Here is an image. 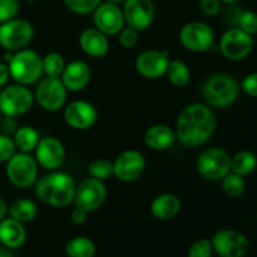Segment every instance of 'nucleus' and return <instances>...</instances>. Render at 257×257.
I'll return each mask as SVG.
<instances>
[{
	"label": "nucleus",
	"mask_w": 257,
	"mask_h": 257,
	"mask_svg": "<svg viewBox=\"0 0 257 257\" xmlns=\"http://www.w3.org/2000/svg\"><path fill=\"white\" fill-rule=\"evenodd\" d=\"M213 253L220 257H245L250 250V242L242 232L223 228L211 237Z\"/></svg>",
	"instance_id": "12"
},
{
	"label": "nucleus",
	"mask_w": 257,
	"mask_h": 257,
	"mask_svg": "<svg viewBox=\"0 0 257 257\" xmlns=\"http://www.w3.org/2000/svg\"><path fill=\"white\" fill-rule=\"evenodd\" d=\"M77 182L69 173L50 171L34 183L35 196L50 207H67L74 201Z\"/></svg>",
	"instance_id": "2"
},
{
	"label": "nucleus",
	"mask_w": 257,
	"mask_h": 257,
	"mask_svg": "<svg viewBox=\"0 0 257 257\" xmlns=\"http://www.w3.org/2000/svg\"><path fill=\"white\" fill-rule=\"evenodd\" d=\"M10 79L9 67L5 62H0V89L7 85L8 80Z\"/></svg>",
	"instance_id": "44"
},
{
	"label": "nucleus",
	"mask_w": 257,
	"mask_h": 257,
	"mask_svg": "<svg viewBox=\"0 0 257 257\" xmlns=\"http://www.w3.org/2000/svg\"><path fill=\"white\" fill-rule=\"evenodd\" d=\"M17 152L13 137L0 133V163H7Z\"/></svg>",
	"instance_id": "38"
},
{
	"label": "nucleus",
	"mask_w": 257,
	"mask_h": 257,
	"mask_svg": "<svg viewBox=\"0 0 257 257\" xmlns=\"http://www.w3.org/2000/svg\"><path fill=\"white\" fill-rule=\"evenodd\" d=\"M63 118L73 130L85 131L97 123L98 110L92 103L87 100H73L64 105Z\"/></svg>",
	"instance_id": "19"
},
{
	"label": "nucleus",
	"mask_w": 257,
	"mask_h": 257,
	"mask_svg": "<svg viewBox=\"0 0 257 257\" xmlns=\"http://www.w3.org/2000/svg\"><path fill=\"white\" fill-rule=\"evenodd\" d=\"M242 13V9H240L238 7H236V4L228 5L226 8L225 13H223V18H225L226 23L232 27H237L238 19H240V15Z\"/></svg>",
	"instance_id": "42"
},
{
	"label": "nucleus",
	"mask_w": 257,
	"mask_h": 257,
	"mask_svg": "<svg viewBox=\"0 0 257 257\" xmlns=\"http://www.w3.org/2000/svg\"><path fill=\"white\" fill-rule=\"evenodd\" d=\"M93 23H94V28L104 33L107 37L118 35L120 30L125 27L122 8L108 2H102L93 12Z\"/></svg>",
	"instance_id": "16"
},
{
	"label": "nucleus",
	"mask_w": 257,
	"mask_h": 257,
	"mask_svg": "<svg viewBox=\"0 0 257 257\" xmlns=\"http://www.w3.org/2000/svg\"><path fill=\"white\" fill-rule=\"evenodd\" d=\"M8 216V203L3 196H0V221Z\"/></svg>",
	"instance_id": "45"
},
{
	"label": "nucleus",
	"mask_w": 257,
	"mask_h": 257,
	"mask_svg": "<svg viewBox=\"0 0 257 257\" xmlns=\"http://www.w3.org/2000/svg\"><path fill=\"white\" fill-rule=\"evenodd\" d=\"M107 198V188L103 181L97 178H85L77 185L74 195V205L83 208L87 212H94L99 210Z\"/></svg>",
	"instance_id": "13"
},
{
	"label": "nucleus",
	"mask_w": 257,
	"mask_h": 257,
	"mask_svg": "<svg viewBox=\"0 0 257 257\" xmlns=\"http://www.w3.org/2000/svg\"><path fill=\"white\" fill-rule=\"evenodd\" d=\"M2 118H3V114H2V112H0V120H2Z\"/></svg>",
	"instance_id": "49"
},
{
	"label": "nucleus",
	"mask_w": 257,
	"mask_h": 257,
	"mask_svg": "<svg viewBox=\"0 0 257 257\" xmlns=\"http://www.w3.org/2000/svg\"><path fill=\"white\" fill-rule=\"evenodd\" d=\"M19 10V0H0V24L17 18Z\"/></svg>",
	"instance_id": "36"
},
{
	"label": "nucleus",
	"mask_w": 257,
	"mask_h": 257,
	"mask_svg": "<svg viewBox=\"0 0 257 257\" xmlns=\"http://www.w3.org/2000/svg\"><path fill=\"white\" fill-rule=\"evenodd\" d=\"M196 168L206 181L221 182L231 172V156L222 148H207L198 155Z\"/></svg>",
	"instance_id": "5"
},
{
	"label": "nucleus",
	"mask_w": 257,
	"mask_h": 257,
	"mask_svg": "<svg viewBox=\"0 0 257 257\" xmlns=\"http://www.w3.org/2000/svg\"><path fill=\"white\" fill-rule=\"evenodd\" d=\"M213 248L211 238H200L188 248V257H212Z\"/></svg>",
	"instance_id": "34"
},
{
	"label": "nucleus",
	"mask_w": 257,
	"mask_h": 257,
	"mask_svg": "<svg viewBox=\"0 0 257 257\" xmlns=\"http://www.w3.org/2000/svg\"><path fill=\"white\" fill-rule=\"evenodd\" d=\"M8 215L22 223L32 222L38 215V206L29 198H19L8 206Z\"/></svg>",
	"instance_id": "25"
},
{
	"label": "nucleus",
	"mask_w": 257,
	"mask_h": 257,
	"mask_svg": "<svg viewBox=\"0 0 257 257\" xmlns=\"http://www.w3.org/2000/svg\"><path fill=\"white\" fill-rule=\"evenodd\" d=\"M92 72L88 63L84 60H73L65 64L60 79L68 92H82L89 84Z\"/></svg>",
	"instance_id": "20"
},
{
	"label": "nucleus",
	"mask_w": 257,
	"mask_h": 257,
	"mask_svg": "<svg viewBox=\"0 0 257 257\" xmlns=\"http://www.w3.org/2000/svg\"><path fill=\"white\" fill-rule=\"evenodd\" d=\"M34 100V94L27 85H5L0 89V112L5 117L18 118L32 109Z\"/></svg>",
	"instance_id": "6"
},
{
	"label": "nucleus",
	"mask_w": 257,
	"mask_h": 257,
	"mask_svg": "<svg viewBox=\"0 0 257 257\" xmlns=\"http://www.w3.org/2000/svg\"><path fill=\"white\" fill-rule=\"evenodd\" d=\"M68 90L60 78L47 77L37 83L34 99L45 112H58L67 104Z\"/></svg>",
	"instance_id": "9"
},
{
	"label": "nucleus",
	"mask_w": 257,
	"mask_h": 257,
	"mask_svg": "<svg viewBox=\"0 0 257 257\" xmlns=\"http://www.w3.org/2000/svg\"><path fill=\"white\" fill-rule=\"evenodd\" d=\"M79 45L83 52L93 58L105 57L109 52L108 37L97 28H88L79 35Z\"/></svg>",
	"instance_id": "21"
},
{
	"label": "nucleus",
	"mask_w": 257,
	"mask_h": 257,
	"mask_svg": "<svg viewBox=\"0 0 257 257\" xmlns=\"http://www.w3.org/2000/svg\"><path fill=\"white\" fill-rule=\"evenodd\" d=\"M145 145L153 151H166L172 147L176 141L173 128L166 124H153L147 128L143 136Z\"/></svg>",
	"instance_id": "24"
},
{
	"label": "nucleus",
	"mask_w": 257,
	"mask_h": 257,
	"mask_svg": "<svg viewBox=\"0 0 257 257\" xmlns=\"http://www.w3.org/2000/svg\"><path fill=\"white\" fill-rule=\"evenodd\" d=\"M240 88L245 94L257 98V72L246 75L240 83Z\"/></svg>",
	"instance_id": "39"
},
{
	"label": "nucleus",
	"mask_w": 257,
	"mask_h": 257,
	"mask_svg": "<svg viewBox=\"0 0 257 257\" xmlns=\"http://www.w3.org/2000/svg\"><path fill=\"white\" fill-rule=\"evenodd\" d=\"M170 52L168 50L148 49L141 53L136 58L135 67L138 74L147 79H158L166 75L170 64Z\"/></svg>",
	"instance_id": "17"
},
{
	"label": "nucleus",
	"mask_w": 257,
	"mask_h": 257,
	"mask_svg": "<svg viewBox=\"0 0 257 257\" xmlns=\"http://www.w3.org/2000/svg\"><path fill=\"white\" fill-rule=\"evenodd\" d=\"M217 127L212 108L206 103H191L182 108L176 120V140L187 148H197L210 141Z\"/></svg>",
	"instance_id": "1"
},
{
	"label": "nucleus",
	"mask_w": 257,
	"mask_h": 257,
	"mask_svg": "<svg viewBox=\"0 0 257 257\" xmlns=\"http://www.w3.org/2000/svg\"><path fill=\"white\" fill-rule=\"evenodd\" d=\"M39 166L30 153L15 152L7 162V178L14 187L28 188L38 180Z\"/></svg>",
	"instance_id": "7"
},
{
	"label": "nucleus",
	"mask_w": 257,
	"mask_h": 257,
	"mask_svg": "<svg viewBox=\"0 0 257 257\" xmlns=\"http://www.w3.org/2000/svg\"><path fill=\"white\" fill-rule=\"evenodd\" d=\"M257 168V157L253 152L247 150L240 151L231 157V172L238 176L251 175Z\"/></svg>",
	"instance_id": "27"
},
{
	"label": "nucleus",
	"mask_w": 257,
	"mask_h": 257,
	"mask_svg": "<svg viewBox=\"0 0 257 257\" xmlns=\"http://www.w3.org/2000/svg\"><path fill=\"white\" fill-rule=\"evenodd\" d=\"M0 257H14L12 253V250L8 247H0Z\"/></svg>",
	"instance_id": "46"
},
{
	"label": "nucleus",
	"mask_w": 257,
	"mask_h": 257,
	"mask_svg": "<svg viewBox=\"0 0 257 257\" xmlns=\"http://www.w3.org/2000/svg\"><path fill=\"white\" fill-rule=\"evenodd\" d=\"M237 27L252 37L257 34V13L252 10H242Z\"/></svg>",
	"instance_id": "35"
},
{
	"label": "nucleus",
	"mask_w": 257,
	"mask_h": 257,
	"mask_svg": "<svg viewBox=\"0 0 257 257\" xmlns=\"http://www.w3.org/2000/svg\"><path fill=\"white\" fill-rule=\"evenodd\" d=\"M182 202L175 193H162L153 198L151 202V213L155 218L161 221L172 220L180 213Z\"/></svg>",
	"instance_id": "23"
},
{
	"label": "nucleus",
	"mask_w": 257,
	"mask_h": 257,
	"mask_svg": "<svg viewBox=\"0 0 257 257\" xmlns=\"http://www.w3.org/2000/svg\"><path fill=\"white\" fill-rule=\"evenodd\" d=\"M223 192L230 197H240L246 191L245 177L230 172L221 180Z\"/></svg>",
	"instance_id": "31"
},
{
	"label": "nucleus",
	"mask_w": 257,
	"mask_h": 257,
	"mask_svg": "<svg viewBox=\"0 0 257 257\" xmlns=\"http://www.w3.org/2000/svg\"><path fill=\"white\" fill-rule=\"evenodd\" d=\"M40 140L39 132L32 125H19L13 135V141L18 152L32 153Z\"/></svg>",
	"instance_id": "26"
},
{
	"label": "nucleus",
	"mask_w": 257,
	"mask_h": 257,
	"mask_svg": "<svg viewBox=\"0 0 257 257\" xmlns=\"http://www.w3.org/2000/svg\"><path fill=\"white\" fill-rule=\"evenodd\" d=\"M166 75H167L171 84L177 88L186 87L191 80L190 67L183 60L180 59L170 60Z\"/></svg>",
	"instance_id": "29"
},
{
	"label": "nucleus",
	"mask_w": 257,
	"mask_h": 257,
	"mask_svg": "<svg viewBox=\"0 0 257 257\" xmlns=\"http://www.w3.org/2000/svg\"><path fill=\"white\" fill-rule=\"evenodd\" d=\"M65 64L64 57L60 53L50 52L43 57V73L47 77L60 78Z\"/></svg>",
	"instance_id": "30"
},
{
	"label": "nucleus",
	"mask_w": 257,
	"mask_h": 257,
	"mask_svg": "<svg viewBox=\"0 0 257 257\" xmlns=\"http://www.w3.org/2000/svg\"><path fill=\"white\" fill-rule=\"evenodd\" d=\"M88 213L89 212H87V211L83 210V208L75 206L74 210L72 211V215H70L72 222L75 223V225H82V223H84L85 221H87Z\"/></svg>",
	"instance_id": "43"
},
{
	"label": "nucleus",
	"mask_w": 257,
	"mask_h": 257,
	"mask_svg": "<svg viewBox=\"0 0 257 257\" xmlns=\"http://www.w3.org/2000/svg\"><path fill=\"white\" fill-rule=\"evenodd\" d=\"M64 5L72 13L78 15L93 14L102 0H63Z\"/></svg>",
	"instance_id": "33"
},
{
	"label": "nucleus",
	"mask_w": 257,
	"mask_h": 257,
	"mask_svg": "<svg viewBox=\"0 0 257 257\" xmlns=\"http://www.w3.org/2000/svg\"><path fill=\"white\" fill-rule=\"evenodd\" d=\"M221 3L223 4H227V5H232V4H237V3L242 2V0H220Z\"/></svg>",
	"instance_id": "47"
},
{
	"label": "nucleus",
	"mask_w": 257,
	"mask_h": 257,
	"mask_svg": "<svg viewBox=\"0 0 257 257\" xmlns=\"http://www.w3.org/2000/svg\"><path fill=\"white\" fill-rule=\"evenodd\" d=\"M180 43L193 53H206L215 44V32L203 22L186 23L178 34Z\"/></svg>",
	"instance_id": "11"
},
{
	"label": "nucleus",
	"mask_w": 257,
	"mask_h": 257,
	"mask_svg": "<svg viewBox=\"0 0 257 257\" xmlns=\"http://www.w3.org/2000/svg\"><path fill=\"white\" fill-rule=\"evenodd\" d=\"M19 128V123H18V119L14 117H5L3 115L2 120H0V133H4V135L10 136L13 137L17 130Z\"/></svg>",
	"instance_id": "41"
},
{
	"label": "nucleus",
	"mask_w": 257,
	"mask_h": 257,
	"mask_svg": "<svg viewBox=\"0 0 257 257\" xmlns=\"http://www.w3.org/2000/svg\"><path fill=\"white\" fill-rule=\"evenodd\" d=\"M218 48L226 59L231 62H241L252 52L253 37L238 27H232L221 35Z\"/></svg>",
	"instance_id": "10"
},
{
	"label": "nucleus",
	"mask_w": 257,
	"mask_h": 257,
	"mask_svg": "<svg viewBox=\"0 0 257 257\" xmlns=\"http://www.w3.org/2000/svg\"><path fill=\"white\" fill-rule=\"evenodd\" d=\"M241 88L235 77L217 73L208 78L202 87V97L211 108H227L238 99Z\"/></svg>",
	"instance_id": "3"
},
{
	"label": "nucleus",
	"mask_w": 257,
	"mask_h": 257,
	"mask_svg": "<svg viewBox=\"0 0 257 257\" xmlns=\"http://www.w3.org/2000/svg\"><path fill=\"white\" fill-rule=\"evenodd\" d=\"M9 67L10 78L15 83L22 85L37 84L43 78V57L33 49L17 50L12 53L10 59L7 62Z\"/></svg>",
	"instance_id": "4"
},
{
	"label": "nucleus",
	"mask_w": 257,
	"mask_h": 257,
	"mask_svg": "<svg viewBox=\"0 0 257 257\" xmlns=\"http://www.w3.org/2000/svg\"><path fill=\"white\" fill-rule=\"evenodd\" d=\"M221 4L220 0H200L198 5L200 9L206 17H216L221 13Z\"/></svg>",
	"instance_id": "40"
},
{
	"label": "nucleus",
	"mask_w": 257,
	"mask_h": 257,
	"mask_svg": "<svg viewBox=\"0 0 257 257\" xmlns=\"http://www.w3.org/2000/svg\"><path fill=\"white\" fill-rule=\"evenodd\" d=\"M27 230L24 223L12 217L0 221V243L10 250L20 248L27 241Z\"/></svg>",
	"instance_id": "22"
},
{
	"label": "nucleus",
	"mask_w": 257,
	"mask_h": 257,
	"mask_svg": "<svg viewBox=\"0 0 257 257\" xmlns=\"http://www.w3.org/2000/svg\"><path fill=\"white\" fill-rule=\"evenodd\" d=\"M105 2H108V3H113V4L119 5V4H123V3H124L125 0H105Z\"/></svg>",
	"instance_id": "48"
},
{
	"label": "nucleus",
	"mask_w": 257,
	"mask_h": 257,
	"mask_svg": "<svg viewBox=\"0 0 257 257\" xmlns=\"http://www.w3.org/2000/svg\"><path fill=\"white\" fill-rule=\"evenodd\" d=\"M146 170V158L137 150L123 151L113 162V176L120 182H133Z\"/></svg>",
	"instance_id": "15"
},
{
	"label": "nucleus",
	"mask_w": 257,
	"mask_h": 257,
	"mask_svg": "<svg viewBox=\"0 0 257 257\" xmlns=\"http://www.w3.org/2000/svg\"><path fill=\"white\" fill-rule=\"evenodd\" d=\"M88 173H89V177L97 178V180L104 182L113 177V162L105 160V158L93 160L88 165Z\"/></svg>",
	"instance_id": "32"
},
{
	"label": "nucleus",
	"mask_w": 257,
	"mask_h": 257,
	"mask_svg": "<svg viewBox=\"0 0 257 257\" xmlns=\"http://www.w3.org/2000/svg\"><path fill=\"white\" fill-rule=\"evenodd\" d=\"M34 38V28L32 23L20 18L0 24V47L7 52H17L24 49Z\"/></svg>",
	"instance_id": "8"
},
{
	"label": "nucleus",
	"mask_w": 257,
	"mask_h": 257,
	"mask_svg": "<svg viewBox=\"0 0 257 257\" xmlns=\"http://www.w3.org/2000/svg\"><path fill=\"white\" fill-rule=\"evenodd\" d=\"M118 40H119V44L124 49H132V48H135L138 44L140 32L135 30L133 28L124 27L120 30L119 34H118Z\"/></svg>",
	"instance_id": "37"
},
{
	"label": "nucleus",
	"mask_w": 257,
	"mask_h": 257,
	"mask_svg": "<svg viewBox=\"0 0 257 257\" xmlns=\"http://www.w3.org/2000/svg\"><path fill=\"white\" fill-rule=\"evenodd\" d=\"M125 25L137 32H143L152 25L156 9L152 0H125L123 3Z\"/></svg>",
	"instance_id": "18"
},
{
	"label": "nucleus",
	"mask_w": 257,
	"mask_h": 257,
	"mask_svg": "<svg viewBox=\"0 0 257 257\" xmlns=\"http://www.w3.org/2000/svg\"><path fill=\"white\" fill-rule=\"evenodd\" d=\"M64 250L68 257H94L97 253V246L89 237L77 236L65 243Z\"/></svg>",
	"instance_id": "28"
},
{
	"label": "nucleus",
	"mask_w": 257,
	"mask_h": 257,
	"mask_svg": "<svg viewBox=\"0 0 257 257\" xmlns=\"http://www.w3.org/2000/svg\"><path fill=\"white\" fill-rule=\"evenodd\" d=\"M34 152L38 166L49 172L59 170L67 158V151L63 142L53 136L40 138Z\"/></svg>",
	"instance_id": "14"
}]
</instances>
